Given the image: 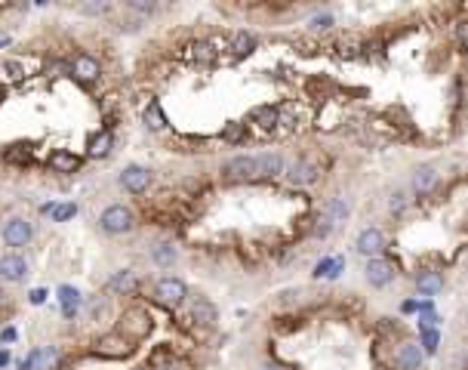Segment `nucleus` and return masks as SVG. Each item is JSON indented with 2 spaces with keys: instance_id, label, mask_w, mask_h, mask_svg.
Segmentation results:
<instances>
[{
  "instance_id": "4",
  "label": "nucleus",
  "mask_w": 468,
  "mask_h": 370,
  "mask_svg": "<svg viewBox=\"0 0 468 370\" xmlns=\"http://www.w3.org/2000/svg\"><path fill=\"white\" fill-rule=\"evenodd\" d=\"M364 272H366V281H370L373 287H388V284L394 281V266L382 256H373L370 262H366Z\"/></svg>"
},
{
  "instance_id": "30",
  "label": "nucleus",
  "mask_w": 468,
  "mask_h": 370,
  "mask_svg": "<svg viewBox=\"0 0 468 370\" xmlns=\"http://www.w3.org/2000/svg\"><path fill=\"white\" fill-rule=\"evenodd\" d=\"M422 345L425 352H438V330H422Z\"/></svg>"
},
{
  "instance_id": "36",
  "label": "nucleus",
  "mask_w": 468,
  "mask_h": 370,
  "mask_svg": "<svg viewBox=\"0 0 468 370\" xmlns=\"http://www.w3.org/2000/svg\"><path fill=\"white\" fill-rule=\"evenodd\" d=\"M456 37H459V43H462L465 50H468V22H462V25L456 28Z\"/></svg>"
},
{
  "instance_id": "29",
  "label": "nucleus",
  "mask_w": 468,
  "mask_h": 370,
  "mask_svg": "<svg viewBox=\"0 0 468 370\" xmlns=\"http://www.w3.org/2000/svg\"><path fill=\"white\" fill-rule=\"evenodd\" d=\"M81 13L83 15H105V13H111V4H108V0H102V4H83Z\"/></svg>"
},
{
  "instance_id": "17",
  "label": "nucleus",
  "mask_w": 468,
  "mask_h": 370,
  "mask_svg": "<svg viewBox=\"0 0 468 370\" xmlns=\"http://www.w3.org/2000/svg\"><path fill=\"white\" fill-rule=\"evenodd\" d=\"M416 287H419V293H422V296H434V293L443 290V278H441L438 272H419Z\"/></svg>"
},
{
  "instance_id": "39",
  "label": "nucleus",
  "mask_w": 468,
  "mask_h": 370,
  "mask_svg": "<svg viewBox=\"0 0 468 370\" xmlns=\"http://www.w3.org/2000/svg\"><path fill=\"white\" fill-rule=\"evenodd\" d=\"M262 370H280V367H262Z\"/></svg>"
},
{
  "instance_id": "10",
  "label": "nucleus",
  "mask_w": 468,
  "mask_h": 370,
  "mask_svg": "<svg viewBox=\"0 0 468 370\" xmlns=\"http://www.w3.org/2000/svg\"><path fill=\"white\" fill-rule=\"evenodd\" d=\"M394 364H397V370H419L422 367V349L413 343H404L394 355Z\"/></svg>"
},
{
  "instance_id": "3",
  "label": "nucleus",
  "mask_w": 468,
  "mask_h": 370,
  "mask_svg": "<svg viewBox=\"0 0 468 370\" xmlns=\"http://www.w3.org/2000/svg\"><path fill=\"white\" fill-rule=\"evenodd\" d=\"M154 293H158V299L163 306H179L188 296V287H185V281H179V278H160Z\"/></svg>"
},
{
  "instance_id": "7",
  "label": "nucleus",
  "mask_w": 468,
  "mask_h": 370,
  "mask_svg": "<svg viewBox=\"0 0 468 370\" xmlns=\"http://www.w3.org/2000/svg\"><path fill=\"white\" fill-rule=\"evenodd\" d=\"M4 241H6V247H25L28 241H31V226L25 219H6L4 222Z\"/></svg>"
},
{
  "instance_id": "1",
  "label": "nucleus",
  "mask_w": 468,
  "mask_h": 370,
  "mask_svg": "<svg viewBox=\"0 0 468 370\" xmlns=\"http://www.w3.org/2000/svg\"><path fill=\"white\" fill-rule=\"evenodd\" d=\"M99 226H102V231H108V235H123V231H130L136 226V216H132L130 207L111 204L102 210V216H99Z\"/></svg>"
},
{
  "instance_id": "40",
  "label": "nucleus",
  "mask_w": 468,
  "mask_h": 370,
  "mask_svg": "<svg viewBox=\"0 0 468 370\" xmlns=\"http://www.w3.org/2000/svg\"><path fill=\"white\" fill-rule=\"evenodd\" d=\"M0 99H4V90H0Z\"/></svg>"
},
{
  "instance_id": "11",
  "label": "nucleus",
  "mask_w": 468,
  "mask_h": 370,
  "mask_svg": "<svg viewBox=\"0 0 468 370\" xmlns=\"http://www.w3.org/2000/svg\"><path fill=\"white\" fill-rule=\"evenodd\" d=\"M438 185V170L434 167H416V173H413V191L416 195H428V191Z\"/></svg>"
},
{
  "instance_id": "8",
  "label": "nucleus",
  "mask_w": 468,
  "mask_h": 370,
  "mask_svg": "<svg viewBox=\"0 0 468 370\" xmlns=\"http://www.w3.org/2000/svg\"><path fill=\"white\" fill-rule=\"evenodd\" d=\"M357 253H364V256H379L382 247H385V235H382L379 228H364L361 235H357Z\"/></svg>"
},
{
  "instance_id": "9",
  "label": "nucleus",
  "mask_w": 468,
  "mask_h": 370,
  "mask_svg": "<svg viewBox=\"0 0 468 370\" xmlns=\"http://www.w3.org/2000/svg\"><path fill=\"white\" fill-rule=\"evenodd\" d=\"M284 173V158L280 154H275V151H265V154H259L256 158V179H271V176H280Z\"/></svg>"
},
{
  "instance_id": "2",
  "label": "nucleus",
  "mask_w": 468,
  "mask_h": 370,
  "mask_svg": "<svg viewBox=\"0 0 468 370\" xmlns=\"http://www.w3.org/2000/svg\"><path fill=\"white\" fill-rule=\"evenodd\" d=\"M222 173L234 182H244V179H256V158L253 154H238V158L225 160Z\"/></svg>"
},
{
  "instance_id": "23",
  "label": "nucleus",
  "mask_w": 468,
  "mask_h": 370,
  "mask_svg": "<svg viewBox=\"0 0 468 370\" xmlns=\"http://www.w3.org/2000/svg\"><path fill=\"white\" fill-rule=\"evenodd\" d=\"M59 299H62V312H65V315H74L77 306H81V293H77L74 287H62Z\"/></svg>"
},
{
  "instance_id": "35",
  "label": "nucleus",
  "mask_w": 468,
  "mask_h": 370,
  "mask_svg": "<svg viewBox=\"0 0 468 370\" xmlns=\"http://www.w3.org/2000/svg\"><path fill=\"white\" fill-rule=\"evenodd\" d=\"M330 228H333V226H330V222H326L324 216H321V219H317V228H315V235H317V238H326V235H330Z\"/></svg>"
},
{
  "instance_id": "31",
  "label": "nucleus",
  "mask_w": 468,
  "mask_h": 370,
  "mask_svg": "<svg viewBox=\"0 0 468 370\" xmlns=\"http://www.w3.org/2000/svg\"><path fill=\"white\" fill-rule=\"evenodd\" d=\"M4 74L13 77V81H22V77H25V71H22L19 62H4Z\"/></svg>"
},
{
  "instance_id": "34",
  "label": "nucleus",
  "mask_w": 468,
  "mask_h": 370,
  "mask_svg": "<svg viewBox=\"0 0 468 370\" xmlns=\"http://www.w3.org/2000/svg\"><path fill=\"white\" fill-rule=\"evenodd\" d=\"M404 204H407V198H404V191H394L392 200H388V207H392V213H401Z\"/></svg>"
},
{
  "instance_id": "32",
  "label": "nucleus",
  "mask_w": 468,
  "mask_h": 370,
  "mask_svg": "<svg viewBox=\"0 0 468 370\" xmlns=\"http://www.w3.org/2000/svg\"><path fill=\"white\" fill-rule=\"evenodd\" d=\"M308 25L315 28V31H324V28H330V25H333V15H326V13H324V15H315V19H311Z\"/></svg>"
},
{
  "instance_id": "19",
  "label": "nucleus",
  "mask_w": 468,
  "mask_h": 370,
  "mask_svg": "<svg viewBox=\"0 0 468 370\" xmlns=\"http://www.w3.org/2000/svg\"><path fill=\"white\" fill-rule=\"evenodd\" d=\"M108 149H111V130H99V133L90 139L87 154H90V158H105Z\"/></svg>"
},
{
  "instance_id": "21",
  "label": "nucleus",
  "mask_w": 468,
  "mask_h": 370,
  "mask_svg": "<svg viewBox=\"0 0 468 370\" xmlns=\"http://www.w3.org/2000/svg\"><path fill=\"white\" fill-rule=\"evenodd\" d=\"M50 167L59 170V173H74V170L81 167V158H77V154H68V151H56L50 158Z\"/></svg>"
},
{
  "instance_id": "18",
  "label": "nucleus",
  "mask_w": 468,
  "mask_h": 370,
  "mask_svg": "<svg viewBox=\"0 0 468 370\" xmlns=\"http://www.w3.org/2000/svg\"><path fill=\"white\" fill-rule=\"evenodd\" d=\"M142 121L148 130H154V133H158V130H167V114L160 111V102H148L142 111Z\"/></svg>"
},
{
  "instance_id": "22",
  "label": "nucleus",
  "mask_w": 468,
  "mask_h": 370,
  "mask_svg": "<svg viewBox=\"0 0 468 370\" xmlns=\"http://www.w3.org/2000/svg\"><path fill=\"white\" fill-rule=\"evenodd\" d=\"M151 259L158 266H173L176 262V247L173 244H154L151 247Z\"/></svg>"
},
{
  "instance_id": "27",
  "label": "nucleus",
  "mask_w": 468,
  "mask_h": 370,
  "mask_svg": "<svg viewBox=\"0 0 468 370\" xmlns=\"http://www.w3.org/2000/svg\"><path fill=\"white\" fill-rule=\"evenodd\" d=\"M127 10L139 13V15H151V13H158V4H151V0H130Z\"/></svg>"
},
{
  "instance_id": "25",
  "label": "nucleus",
  "mask_w": 468,
  "mask_h": 370,
  "mask_svg": "<svg viewBox=\"0 0 468 370\" xmlns=\"http://www.w3.org/2000/svg\"><path fill=\"white\" fill-rule=\"evenodd\" d=\"M342 272V259L336 256V259H324L321 266L315 268V278H336Z\"/></svg>"
},
{
  "instance_id": "13",
  "label": "nucleus",
  "mask_w": 468,
  "mask_h": 370,
  "mask_svg": "<svg viewBox=\"0 0 468 370\" xmlns=\"http://www.w3.org/2000/svg\"><path fill=\"white\" fill-rule=\"evenodd\" d=\"M188 312H191V321H198V324H213L216 321V306L204 296H194Z\"/></svg>"
},
{
  "instance_id": "38",
  "label": "nucleus",
  "mask_w": 468,
  "mask_h": 370,
  "mask_svg": "<svg viewBox=\"0 0 468 370\" xmlns=\"http://www.w3.org/2000/svg\"><path fill=\"white\" fill-rule=\"evenodd\" d=\"M6 361H10V355H6V352H0V367H4Z\"/></svg>"
},
{
  "instance_id": "26",
  "label": "nucleus",
  "mask_w": 468,
  "mask_h": 370,
  "mask_svg": "<svg viewBox=\"0 0 468 370\" xmlns=\"http://www.w3.org/2000/svg\"><path fill=\"white\" fill-rule=\"evenodd\" d=\"M253 121H259L262 127H275V123H277V108H271V105L256 108V111H253Z\"/></svg>"
},
{
  "instance_id": "20",
  "label": "nucleus",
  "mask_w": 468,
  "mask_h": 370,
  "mask_svg": "<svg viewBox=\"0 0 468 370\" xmlns=\"http://www.w3.org/2000/svg\"><path fill=\"white\" fill-rule=\"evenodd\" d=\"M253 50H256V37L249 34V31H238V34H234V41H231V53H234V56L244 59Z\"/></svg>"
},
{
  "instance_id": "5",
  "label": "nucleus",
  "mask_w": 468,
  "mask_h": 370,
  "mask_svg": "<svg viewBox=\"0 0 468 370\" xmlns=\"http://www.w3.org/2000/svg\"><path fill=\"white\" fill-rule=\"evenodd\" d=\"M0 278H4V281H13V284L25 281L28 278L25 256H19V253H6V256H0Z\"/></svg>"
},
{
  "instance_id": "16",
  "label": "nucleus",
  "mask_w": 468,
  "mask_h": 370,
  "mask_svg": "<svg viewBox=\"0 0 468 370\" xmlns=\"http://www.w3.org/2000/svg\"><path fill=\"white\" fill-rule=\"evenodd\" d=\"M324 219L330 222V226H342V222L348 219V204H345V198H330V200H326Z\"/></svg>"
},
{
  "instance_id": "15",
  "label": "nucleus",
  "mask_w": 468,
  "mask_h": 370,
  "mask_svg": "<svg viewBox=\"0 0 468 370\" xmlns=\"http://www.w3.org/2000/svg\"><path fill=\"white\" fill-rule=\"evenodd\" d=\"M71 71L81 77V81H99V74H102V68H99V62L92 56H77Z\"/></svg>"
},
{
  "instance_id": "37",
  "label": "nucleus",
  "mask_w": 468,
  "mask_h": 370,
  "mask_svg": "<svg viewBox=\"0 0 468 370\" xmlns=\"http://www.w3.org/2000/svg\"><path fill=\"white\" fill-rule=\"evenodd\" d=\"M43 299H46V290H31V303H37V306H41Z\"/></svg>"
},
{
  "instance_id": "14",
  "label": "nucleus",
  "mask_w": 468,
  "mask_h": 370,
  "mask_svg": "<svg viewBox=\"0 0 468 370\" xmlns=\"http://www.w3.org/2000/svg\"><path fill=\"white\" fill-rule=\"evenodd\" d=\"M287 179H290L293 185H311L317 179V167L308 164V160H299V164L290 167V173H287Z\"/></svg>"
},
{
  "instance_id": "6",
  "label": "nucleus",
  "mask_w": 468,
  "mask_h": 370,
  "mask_svg": "<svg viewBox=\"0 0 468 370\" xmlns=\"http://www.w3.org/2000/svg\"><path fill=\"white\" fill-rule=\"evenodd\" d=\"M148 182H151V173H148V167H139V164H130L127 170L121 173V185L132 195H139V191L148 189Z\"/></svg>"
},
{
  "instance_id": "33",
  "label": "nucleus",
  "mask_w": 468,
  "mask_h": 370,
  "mask_svg": "<svg viewBox=\"0 0 468 370\" xmlns=\"http://www.w3.org/2000/svg\"><path fill=\"white\" fill-rule=\"evenodd\" d=\"M74 213H77V207H74V204H65V207H56V210H53V216H56L59 222H62V219H71Z\"/></svg>"
},
{
  "instance_id": "28",
  "label": "nucleus",
  "mask_w": 468,
  "mask_h": 370,
  "mask_svg": "<svg viewBox=\"0 0 468 370\" xmlns=\"http://www.w3.org/2000/svg\"><path fill=\"white\" fill-rule=\"evenodd\" d=\"M222 139L225 142H240V139H244V123H228V127L222 130Z\"/></svg>"
},
{
  "instance_id": "24",
  "label": "nucleus",
  "mask_w": 468,
  "mask_h": 370,
  "mask_svg": "<svg viewBox=\"0 0 468 370\" xmlns=\"http://www.w3.org/2000/svg\"><path fill=\"white\" fill-rule=\"evenodd\" d=\"M194 62H213L216 59V43L213 41H200V43H194Z\"/></svg>"
},
{
  "instance_id": "12",
  "label": "nucleus",
  "mask_w": 468,
  "mask_h": 370,
  "mask_svg": "<svg viewBox=\"0 0 468 370\" xmlns=\"http://www.w3.org/2000/svg\"><path fill=\"white\" fill-rule=\"evenodd\" d=\"M136 287H139V275L132 272V268H123V272H117L111 281H108V290L121 293V296H123V293H132Z\"/></svg>"
}]
</instances>
